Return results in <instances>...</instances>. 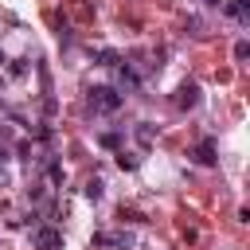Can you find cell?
I'll return each instance as SVG.
<instances>
[{
    "label": "cell",
    "mask_w": 250,
    "mask_h": 250,
    "mask_svg": "<svg viewBox=\"0 0 250 250\" xmlns=\"http://www.w3.org/2000/svg\"><path fill=\"white\" fill-rule=\"evenodd\" d=\"M86 102H90L94 113H117V109H121V94H117L113 86H94Z\"/></svg>",
    "instance_id": "1"
},
{
    "label": "cell",
    "mask_w": 250,
    "mask_h": 250,
    "mask_svg": "<svg viewBox=\"0 0 250 250\" xmlns=\"http://www.w3.org/2000/svg\"><path fill=\"white\" fill-rule=\"evenodd\" d=\"M94 246H98V250H133L137 238H133L129 230H98V234H94Z\"/></svg>",
    "instance_id": "2"
},
{
    "label": "cell",
    "mask_w": 250,
    "mask_h": 250,
    "mask_svg": "<svg viewBox=\"0 0 250 250\" xmlns=\"http://www.w3.org/2000/svg\"><path fill=\"white\" fill-rule=\"evenodd\" d=\"M31 246H35V250H59V246H62V230L39 227V230H31Z\"/></svg>",
    "instance_id": "3"
},
{
    "label": "cell",
    "mask_w": 250,
    "mask_h": 250,
    "mask_svg": "<svg viewBox=\"0 0 250 250\" xmlns=\"http://www.w3.org/2000/svg\"><path fill=\"white\" fill-rule=\"evenodd\" d=\"M176 105H180V109H195V105H199V82L184 78L180 90H176Z\"/></svg>",
    "instance_id": "4"
},
{
    "label": "cell",
    "mask_w": 250,
    "mask_h": 250,
    "mask_svg": "<svg viewBox=\"0 0 250 250\" xmlns=\"http://www.w3.org/2000/svg\"><path fill=\"white\" fill-rule=\"evenodd\" d=\"M117 90H125V94H137L141 90V78H137V70L125 62V66H117Z\"/></svg>",
    "instance_id": "5"
},
{
    "label": "cell",
    "mask_w": 250,
    "mask_h": 250,
    "mask_svg": "<svg viewBox=\"0 0 250 250\" xmlns=\"http://www.w3.org/2000/svg\"><path fill=\"white\" fill-rule=\"evenodd\" d=\"M191 156H195L199 164H215V160H219V156H215V141H199Z\"/></svg>",
    "instance_id": "6"
},
{
    "label": "cell",
    "mask_w": 250,
    "mask_h": 250,
    "mask_svg": "<svg viewBox=\"0 0 250 250\" xmlns=\"http://www.w3.org/2000/svg\"><path fill=\"white\" fill-rule=\"evenodd\" d=\"M246 8H250V0H227L223 12H227L230 20H238V23H246Z\"/></svg>",
    "instance_id": "7"
},
{
    "label": "cell",
    "mask_w": 250,
    "mask_h": 250,
    "mask_svg": "<svg viewBox=\"0 0 250 250\" xmlns=\"http://www.w3.org/2000/svg\"><path fill=\"white\" fill-rule=\"evenodd\" d=\"M137 141H141V145H152V141H156V125L141 121V125H137Z\"/></svg>",
    "instance_id": "8"
},
{
    "label": "cell",
    "mask_w": 250,
    "mask_h": 250,
    "mask_svg": "<svg viewBox=\"0 0 250 250\" xmlns=\"http://www.w3.org/2000/svg\"><path fill=\"white\" fill-rule=\"evenodd\" d=\"M102 195H105V184H102V180H90V184H86V199H90V203H98Z\"/></svg>",
    "instance_id": "9"
},
{
    "label": "cell",
    "mask_w": 250,
    "mask_h": 250,
    "mask_svg": "<svg viewBox=\"0 0 250 250\" xmlns=\"http://www.w3.org/2000/svg\"><path fill=\"white\" fill-rule=\"evenodd\" d=\"M117 164H121V168H125V172H133V168H137V164H141V160H137V156H133V152H125V148H121V152H117Z\"/></svg>",
    "instance_id": "10"
},
{
    "label": "cell",
    "mask_w": 250,
    "mask_h": 250,
    "mask_svg": "<svg viewBox=\"0 0 250 250\" xmlns=\"http://www.w3.org/2000/svg\"><path fill=\"white\" fill-rule=\"evenodd\" d=\"M98 62H102V66H117L121 59H117V51H98Z\"/></svg>",
    "instance_id": "11"
},
{
    "label": "cell",
    "mask_w": 250,
    "mask_h": 250,
    "mask_svg": "<svg viewBox=\"0 0 250 250\" xmlns=\"http://www.w3.org/2000/svg\"><path fill=\"white\" fill-rule=\"evenodd\" d=\"M47 176H51V184H62V168L55 160H47Z\"/></svg>",
    "instance_id": "12"
},
{
    "label": "cell",
    "mask_w": 250,
    "mask_h": 250,
    "mask_svg": "<svg viewBox=\"0 0 250 250\" xmlns=\"http://www.w3.org/2000/svg\"><path fill=\"white\" fill-rule=\"evenodd\" d=\"M246 55H250V43H246V39H238V43H234V59H238V62H242V59H246Z\"/></svg>",
    "instance_id": "13"
},
{
    "label": "cell",
    "mask_w": 250,
    "mask_h": 250,
    "mask_svg": "<svg viewBox=\"0 0 250 250\" xmlns=\"http://www.w3.org/2000/svg\"><path fill=\"white\" fill-rule=\"evenodd\" d=\"M102 145H105V148H117L121 137H117V133H102Z\"/></svg>",
    "instance_id": "14"
},
{
    "label": "cell",
    "mask_w": 250,
    "mask_h": 250,
    "mask_svg": "<svg viewBox=\"0 0 250 250\" xmlns=\"http://www.w3.org/2000/svg\"><path fill=\"white\" fill-rule=\"evenodd\" d=\"M207 4H219V0H207Z\"/></svg>",
    "instance_id": "15"
}]
</instances>
